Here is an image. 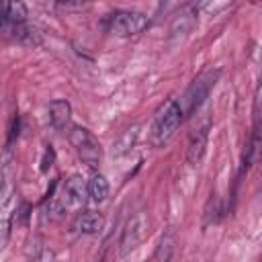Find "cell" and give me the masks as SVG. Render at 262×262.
<instances>
[{"label": "cell", "mask_w": 262, "mask_h": 262, "mask_svg": "<svg viewBox=\"0 0 262 262\" xmlns=\"http://www.w3.org/2000/svg\"><path fill=\"white\" fill-rule=\"evenodd\" d=\"M23 23H27V6L23 2H6V27Z\"/></svg>", "instance_id": "14"}, {"label": "cell", "mask_w": 262, "mask_h": 262, "mask_svg": "<svg viewBox=\"0 0 262 262\" xmlns=\"http://www.w3.org/2000/svg\"><path fill=\"white\" fill-rule=\"evenodd\" d=\"M12 192H14V186H12V180L10 178H4L2 180V184H0V209L10 201V196H12Z\"/></svg>", "instance_id": "15"}, {"label": "cell", "mask_w": 262, "mask_h": 262, "mask_svg": "<svg viewBox=\"0 0 262 262\" xmlns=\"http://www.w3.org/2000/svg\"><path fill=\"white\" fill-rule=\"evenodd\" d=\"M8 235H10V217L4 215V217H0V252L4 250V246L8 242Z\"/></svg>", "instance_id": "16"}, {"label": "cell", "mask_w": 262, "mask_h": 262, "mask_svg": "<svg viewBox=\"0 0 262 262\" xmlns=\"http://www.w3.org/2000/svg\"><path fill=\"white\" fill-rule=\"evenodd\" d=\"M51 162H53V149H51V147H47V151H45V158H43V164H41V170L45 172V170L51 166Z\"/></svg>", "instance_id": "18"}, {"label": "cell", "mask_w": 262, "mask_h": 262, "mask_svg": "<svg viewBox=\"0 0 262 262\" xmlns=\"http://www.w3.org/2000/svg\"><path fill=\"white\" fill-rule=\"evenodd\" d=\"M102 227H104V217L100 213H96V211H84L76 219V229L86 233V235L100 233Z\"/></svg>", "instance_id": "10"}, {"label": "cell", "mask_w": 262, "mask_h": 262, "mask_svg": "<svg viewBox=\"0 0 262 262\" xmlns=\"http://www.w3.org/2000/svg\"><path fill=\"white\" fill-rule=\"evenodd\" d=\"M149 25V18L137 10H117L108 16V31L117 37L139 35Z\"/></svg>", "instance_id": "4"}, {"label": "cell", "mask_w": 262, "mask_h": 262, "mask_svg": "<svg viewBox=\"0 0 262 262\" xmlns=\"http://www.w3.org/2000/svg\"><path fill=\"white\" fill-rule=\"evenodd\" d=\"M145 231H147V217H145V213H135L127 221V225L123 229V235H121V252L123 254H129L131 250H135L141 244V239L145 237Z\"/></svg>", "instance_id": "7"}, {"label": "cell", "mask_w": 262, "mask_h": 262, "mask_svg": "<svg viewBox=\"0 0 262 262\" xmlns=\"http://www.w3.org/2000/svg\"><path fill=\"white\" fill-rule=\"evenodd\" d=\"M182 121H184V117H182V111L178 106V100L168 98L164 104H160V108L154 115V123L149 129V143L154 147H162L178 131Z\"/></svg>", "instance_id": "1"}, {"label": "cell", "mask_w": 262, "mask_h": 262, "mask_svg": "<svg viewBox=\"0 0 262 262\" xmlns=\"http://www.w3.org/2000/svg\"><path fill=\"white\" fill-rule=\"evenodd\" d=\"M86 199H88V186H86L84 178L78 176V174L70 176V178L63 182L61 192H59V207H61V211H63V209L80 207V205L86 203Z\"/></svg>", "instance_id": "6"}, {"label": "cell", "mask_w": 262, "mask_h": 262, "mask_svg": "<svg viewBox=\"0 0 262 262\" xmlns=\"http://www.w3.org/2000/svg\"><path fill=\"white\" fill-rule=\"evenodd\" d=\"M86 186H88V196L94 203H104L108 199L111 186H108V180L102 174H92V178L86 182Z\"/></svg>", "instance_id": "12"}, {"label": "cell", "mask_w": 262, "mask_h": 262, "mask_svg": "<svg viewBox=\"0 0 262 262\" xmlns=\"http://www.w3.org/2000/svg\"><path fill=\"white\" fill-rule=\"evenodd\" d=\"M196 16H199V6H196V4H186V6H182V8L174 14V18H172V23H170L168 39H170L172 43H180L182 39H186L188 33H190V31L194 29V25H196Z\"/></svg>", "instance_id": "5"}, {"label": "cell", "mask_w": 262, "mask_h": 262, "mask_svg": "<svg viewBox=\"0 0 262 262\" xmlns=\"http://www.w3.org/2000/svg\"><path fill=\"white\" fill-rule=\"evenodd\" d=\"M29 262H55V252L53 250H49V248H45V250H41L33 260H29Z\"/></svg>", "instance_id": "17"}, {"label": "cell", "mask_w": 262, "mask_h": 262, "mask_svg": "<svg viewBox=\"0 0 262 262\" xmlns=\"http://www.w3.org/2000/svg\"><path fill=\"white\" fill-rule=\"evenodd\" d=\"M68 137H70V143H72V147L76 149L78 158H80L90 170H96L98 164H100V158H102V149H100L98 139L92 135V131L86 129V127L76 125V127L70 129V135H68Z\"/></svg>", "instance_id": "3"}, {"label": "cell", "mask_w": 262, "mask_h": 262, "mask_svg": "<svg viewBox=\"0 0 262 262\" xmlns=\"http://www.w3.org/2000/svg\"><path fill=\"white\" fill-rule=\"evenodd\" d=\"M6 27V2H0V29Z\"/></svg>", "instance_id": "19"}, {"label": "cell", "mask_w": 262, "mask_h": 262, "mask_svg": "<svg viewBox=\"0 0 262 262\" xmlns=\"http://www.w3.org/2000/svg\"><path fill=\"white\" fill-rule=\"evenodd\" d=\"M49 111V123L55 131H63L68 125H70V119H72V104L63 98H55L49 102L47 106Z\"/></svg>", "instance_id": "8"}, {"label": "cell", "mask_w": 262, "mask_h": 262, "mask_svg": "<svg viewBox=\"0 0 262 262\" xmlns=\"http://www.w3.org/2000/svg\"><path fill=\"white\" fill-rule=\"evenodd\" d=\"M207 141H209V127H201L196 129V133H192L190 141H188V149H186V160L190 166H199L201 160L205 158L207 151Z\"/></svg>", "instance_id": "9"}, {"label": "cell", "mask_w": 262, "mask_h": 262, "mask_svg": "<svg viewBox=\"0 0 262 262\" xmlns=\"http://www.w3.org/2000/svg\"><path fill=\"white\" fill-rule=\"evenodd\" d=\"M174 250H176V235H174L172 229H168V231L162 235V239H160V244H158V248H156V258H158V262H170Z\"/></svg>", "instance_id": "13"}, {"label": "cell", "mask_w": 262, "mask_h": 262, "mask_svg": "<svg viewBox=\"0 0 262 262\" xmlns=\"http://www.w3.org/2000/svg\"><path fill=\"white\" fill-rule=\"evenodd\" d=\"M2 31H6L18 43H25V45H37L39 43V33L31 25H27V23H23V25H10V27H6Z\"/></svg>", "instance_id": "11"}, {"label": "cell", "mask_w": 262, "mask_h": 262, "mask_svg": "<svg viewBox=\"0 0 262 262\" xmlns=\"http://www.w3.org/2000/svg\"><path fill=\"white\" fill-rule=\"evenodd\" d=\"M219 76H221V70L219 68H207V70H203L190 82V86L186 88V92L182 94V98L178 102V106L182 111V117H192L203 106V102L209 98V92L217 84Z\"/></svg>", "instance_id": "2"}]
</instances>
